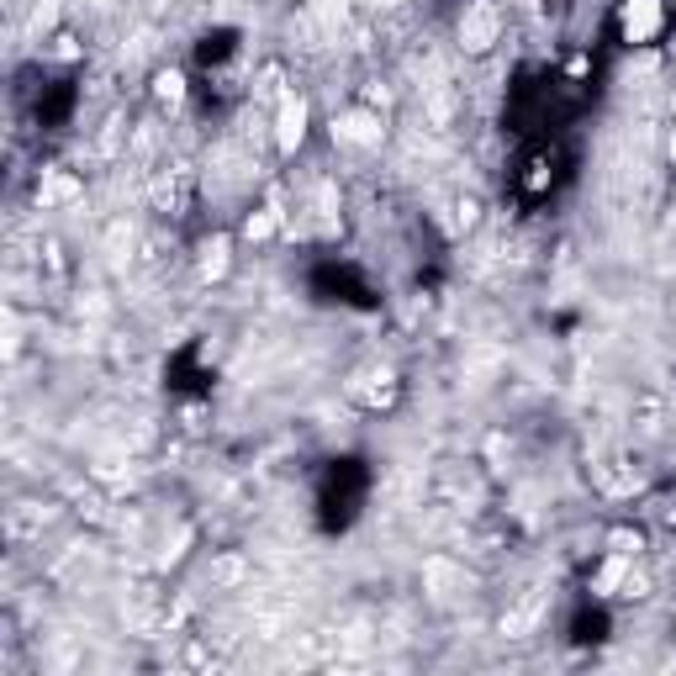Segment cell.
I'll use <instances>...</instances> for the list:
<instances>
[{
  "label": "cell",
  "mask_w": 676,
  "mask_h": 676,
  "mask_svg": "<svg viewBox=\"0 0 676 676\" xmlns=\"http://www.w3.org/2000/svg\"><path fill=\"white\" fill-rule=\"evenodd\" d=\"M154 101L159 106H185V74L180 69H159L154 74Z\"/></svg>",
  "instance_id": "cell-5"
},
{
  "label": "cell",
  "mask_w": 676,
  "mask_h": 676,
  "mask_svg": "<svg viewBox=\"0 0 676 676\" xmlns=\"http://www.w3.org/2000/svg\"><path fill=\"white\" fill-rule=\"evenodd\" d=\"M275 217H280V212H259V217H249V222H243V238H270V233H275Z\"/></svg>",
  "instance_id": "cell-9"
},
{
  "label": "cell",
  "mask_w": 676,
  "mask_h": 676,
  "mask_svg": "<svg viewBox=\"0 0 676 676\" xmlns=\"http://www.w3.org/2000/svg\"><path fill=\"white\" fill-rule=\"evenodd\" d=\"M608 544L618 555H640L645 550V534H629V529H618V534H608Z\"/></svg>",
  "instance_id": "cell-8"
},
{
  "label": "cell",
  "mask_w": 676,
  "mask_h": 676,
  "mask_svg": "<svg viewBox=\"0 0 676 676\" xmlns=\"http://www.w3.org/2000/svg\"><path fill=\"white\" fill-rule=\"evenodd\" d=\"M333 138H338V143H354V148H381L386 127H381V117H375V111L354 106V111H344V117L333 122Z\"/></svg>",
  "instance_id": "cell-4"
},
{
  "label": "cell",
  "mask_w": 676,
  "mask_h": 676,
  "mask_svg": "<svg viewBox=\"0 0 676 676\" xmlns=\"http://www.w3.org/2000/svg\"><path fill=\"white\" fill-rule=\"evenodd\" d=\"M476 222H481V201H476V196H465V201H455V228H460V233H471V228H476Z\"/></svg>",
  "instance_id": "cell-7"
},
{
  "label": "cell",
  "mask_w": 676,
  "mask_h": 676,
  "mask_svg": "<svg viewBox=\"0 0 676 676\" xmlns=\"http://www.w3.org/2000/svg\"><path fill=\"white\" fill-rule=\"evenodd\" d=\"M307 122H312L307 96L286 90V96H280V111H275V148H280V154H296V148L307 143Z\"/></svg>",
  "instance_id": "cell-3"
},
{
  "label": "cell",
  "mask_w": 676,
  "mask_h": 676,
  "mask_svg": "<svg viewBox=\"0 0 676 676\" xmlns=\"http://www.w3.org/2000/svg\"><path fill=\"white\" fill-rule=\"evenodd\" d=\"M228 254H233V243L228 238H212V243H206V259H201V275L206 280L222 275V270H228Z\"/></svg>",
  "instance_id": "cell-6"
},
{
  "label": "cell",
  "mask_w": 676,
  "mask_h": 676,
  "mask_svg": "<svg viewBox=\"0 0 676 676\" xmlns=\"http://www.w3.org/2000/svg\"><path fill=\"white\" fill-rule=\"evenodd\" d=\"M502 6L497 0H465V11H460V22H455V37H460V48L465 53H492L502 43Z\"/></svg>",
  "instance_id": "cell-1"
},
{
  "label": "cell",
  "mask_w": 676,
  "mask_h": 676,
  "mask_svg": "<svg viewBox=\"0 0 676 676\" xmlns=\"http://www.w3.org/2000/svg\"><path fill=\"white\" fill-rule=\"evenodd\" d=\"M618 32H624V43L645 48L655 37L666 32V0H624L618 6Z\"/></svg>",
  "instance_id": "cell-2"
}]
</instances>
